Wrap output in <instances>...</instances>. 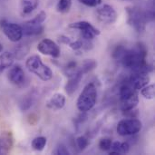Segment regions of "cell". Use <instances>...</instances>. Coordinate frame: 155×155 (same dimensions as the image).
<instances>
[{
  "instance_id": "6da1fadb",
  "label": "cell",
  "mask_w": 155,
  "mask_h": 155,
  "mask_svg": "<svg viewBox=\"0 0 155 155\" xmlns=\"http://www.w3.org/2000/svg\"><path fill=\"white\" fill-rule=\"evenodd\" d=\"M121 61L125 68L134 72L148 73V64L146 62V51L143 46H138L134 50H124L121 56Z\"/></svg>"
},
{
  "instance_id": "7a4b0ae2",
  "label": "cell",
  "mask_w": 155,
  "mask_h": 155,
  "mask_svg": "<svg viewBox=\"0 0 155 155\" xmlns=\"http://www.w3.org/2000/svg\"><path fill=\"white\" fill-rule=\"evenodd\" d=\"M97 102V88L94 83L87 84L82 93L80 94L77 102L76 107L81 113H86L91 111Z\"/></svg>"
},
{
  "instance_id": "3957f363",
  "label": "cell",
  "mask_w": 155,
  "mask_h": 155,
  "mask_svg": "<svg viewBox=\"0 0 155 155\" xmlns=\"http://www.w3.org/2000/svg\"><path fill=\"white\" fill-rule=\"evenodd\" d=\"M121 108L124 112L134 111L139 104L138 91L135 90L127 81L123 84L119 90Z\"/></svg>"
},
{
  "instance_id": "277c9868",
  "label": "cell",
  "mask_w": 155,
  "mask_h": 155,
  "mask_svg": "<svg viewBox=\"0 0 155 155\" xmlns=\"http://www.w3.org/2000/svg\"><path fill=\"white\" fill-rule=\"evenodd\" d=\"M25 67L30 73L35 74L44 82L49 81L53 78V71L49 66L42 62L39 55L35 54L29 56L25 61Z\"/></svg>"
},
{
  "instance_id": "5b68a950",
  "label": "cell",
  "mask_w": 155,
  "mask_h": 155,
  "mask_svg": "<svg viewBox=\"0 0 155 155\" xmlns=\"http://www.w3.org/2000/svg\"><path fill=\"white\" fill-rule=\"evenodd\" d=\"M128 19V24L137 32L143 33L146 28L147 24V15L139 7L132 6L126 8Z\"/></svg>"
},
{
  "instance_id": "8992f818",
  "label": "cell",
  "mask_w": 155,
  "mask_h": 155,
  "mask_svg": "<svg viewBox=\"0 0 155 155\" xmlns=\"http://www.w3.org/2000/svg\"><path fill=\"white\" fill-rule=\"evenodd\" d=\"M45 19H46V13L45 11L39 12L34 18L24 23V25H22L23 34L28 36L40 35L44 31L43 23L45 21Z\"/></svg>"
},
{
  "instance_id": "52a82bcc",
  "label": "cell",
  "mask_w": 155,
  "mask_h": 155,
  "mask_svg": "<svg viewBox=\"0 0 155 155\" xmlns=\"http://www.w3.org/2000/svg\"><path fill=\"white\" fill-rule=\"evenodd\" d=\"M143 129V124L135 118L121 120L116 127L117 134L121 136H132L139 134Z\"/></svg>"
},
{
  "instance_id": "ba28073f",
  "label": "cell",
  "mask_w": 155,
  "mask_h": 155,
  "mask_svg": "<svg viewBox=\"0 0 155 155\" xmlns=\"http://www.w3.org/2000/svg\"><path fill=\"white\" fill-rule=\"evenodd\" d=\"M69 28L80 30L82 38L88 41H92L94 37L100 35V31L87 21H78L72 23L69 25Z\"/></svg>"
},
{
  "instance_id": "9c48e42d",
  "label": "cell",
  "mask_w": 155,
  "mask_h": 155,
  "mask_svg": "<svg viewBox=\"0 0 155 155\" xmlns=\"http://www.w3.org/2000/svg\"><path fill=\"white\" fill-rule=\"evenodd\" d=\"M97 20L104 25H113L117 20V12L110 5H104L95 11Z\"/></svg>"
},
{
  "instance_id": "30bf717a",
  "label": "cell",
  "mask_w": 155,
  "mask_h": 155,
  "mask_svg": "<svg viewBox=\"0 0 155 155\" xmlns=\"http://www.w3.org/2000/svg\"><path fill=\"white\" fill-rule=\"evenodd\" d=\"M2 31L4 35L7 37L8 40H10L13 43L19 42L23 38V29L22 25L11 23V22H3L2 25Z\"/></svg>"
},
{
  "instance_id": "8fae6325",
  "label": "cell",
  "mask_w": 155,
  "mask_h": 155,
  "mask_svg": "<svg viewBox=\"0 0 155 155\" xmlns=\"http://www.w3.org/2000/svg\"><path fill=\"white\" fill-rule=\"evenodd\" d=\"M37 50L41 54L45 55H49L53 58H58L61 54L59 45L54 41L49 38H45L41 40L37 45Z\"/></svg>"
},
{
  "instance_id": "7c38bea8",
  "label": "cell",
  "mask_w": 155,
  "mask_h": 155,
  "mask_svg": "<svg viewBox=\"0 0 155 155\" xmlns=\"http://www.w3.org/2000/svg\"><path fill=\"white\" fill-rule=\"evenodd\" d=\"M150 80L151 78L148 73L139 71V72H134V74H132V75L130 76L128 82L135 90L140 91L143 87L149 84Z\"/></svg>"
},
{
  "instance_id": "4fadbf2b",
  "label": "cell",
  "mask_w": 155,
  "mask_h": 155,
  "mask_svg": "<svg viewBox=\"0 0 155 155\" xmlns=\"http://www.w3.org/2000/svg\"><path fill=\"white\" fill-rule=\"evenodd\" d=\"M7 78L9 82L15 85H20L25 81V72L24 69L19 65H12L7 73Z\"/></svg>"
},
{
  "instance_id": "5bb4252c",
  "label": "cell",
  "mask_w": 155,
  "mask_h": 155,
  "mask_svg": "<svg viewBox=\"0 0 155 155\" xmlns=\"http://www.w3.org/2000/svg\"><path fill=\"white\" fill-rule=\"evenodd\" d=\"M68 77H69V79L65 84L64 89H65V92L68 95H72L79 87L80 82L83 78V73L79 69L76 73L73 74L72 75H70Z\"/></svg>"
},
{
  "instance_id": "9a60e30c",
  "label": "cell",
  "mask_w": 155,
  "mask_h": 155,
  "mask_svg": "<svg viewBox=\"0 0 155 155\" xmlns=\"http://www.w3.org/2000/svg\"><path fill=\"white\" fill-rule=\"evenodd\" d=\"M65 104V96L63 94L56 93L53 94L46 103V107L53 111H58L64 108Z\"/></svg>"
},
{
  "instance_id": "2e32d148",
  "label": "cell",
  "mask_w": 155,
  "mask_h": 155,
  "mask_svg": "<svg viewBox=\"0 0 155 155\" xmlns=\"http://www.w3.org/2000/svg\"><path fill=\"white\" fill-rule=\"evenodd\" d=\"M14 145V137L11 133H3L0 135V155H5L10 153Z\"/></svg>"
},
{
  "instance_id": "e0dca14e",
  "label": "cell",
  "mask_w": 155,
  "mask_h": 155,
  "mask_svg": "<svg viewBox=\"0 0 155 155\" xmlns=\"http://www.w3.org/2000/svg\"><path fill=\"white\" fill-rule=\"evenodd\" d=\"M39 0H21L20 1V13L24 15L32 14L38 6Z\"/></svg>"
},
{
  "instance_id": "ac0fdd59",
  "label": "cell",
  "mask_w": 155,
  "mask_h": 155,
  "mask_svg": "<svg viewBox=\"0 0 155 155\" xmlns=\"http://www.w3.org/2000/svg\"><path fill=\"white\" fill-rule=\"evenodd\" d=\"M15 56L13 53L4 52L0 54V74H2L5 70L10 68L15 62Z\"/></svg>"
},
{
  "instance_id": "d6986e66",
  "label": "cell",
  "mask_w": 155,
  "mask_h": 155,
  "mask_svg": "<svg viewBox=\"0 0 155 155\" xmlns=\"http://www.w3.org/2000/svg\"><path fill=\"white\" fill-rule=\"evenodd\" d=\"M130 151V144L127 142H115L112 143L109 154H127Z\"/></svg>"
},
{
  "instance_id": "ffe728a7",
  "label": "cell",
  "mask_w": 155,
  "mask_h": 155,
  "mask_svg": "<svg viewBox=\"0 0 155 155\" xmlns=\"http://www.w3.org/2000/svg\"><path fill=\"white\" fill-rule=\"evenodd\" d=\"M46 143H47V140L45 137L44 136H38V137H35L33 141H32V148L35 150V151H37V152H41L45 149V145H46Z\"/></svg>"
},
{
  "instance_id": "44dd1931",
  "label": "cell",
  "mask_w": 155,
  "mask_h": 155,
  "mask_svg": "<svg viewBox=\"0 0 155 155\" xmlns=\"http://www.w3.org/2000/svg\"><path fill=\"white\" fill-rule=\"evenodd\" d=\"M71 7H72V0H59L56 5L57 12L62 14L68 13Z\"/></svg>"
},
{
  "instance_id": "7402d4cb",
  "label": "cell",
  "mask_w": 155,
  "mask_h": 155,
  "mask_svg": "<svg viewBox=\"0 0 155 155\" xmlns=\"http://www.w3.org/2000/svg\"><path fill=\"white\" fill-rule=\"evenodd\" d=\"M96 66H97V63L94 59H86L85 61L83 62L80 71L83 73V74H87V73L91 72L92 70H94Z\"/></svg>"
},
{
  "instance_id": "603a6c76",
  "label": "cell",
  "mask_w": 155,
  "mask_h": 155,
  "mask_svg": "<svg viewBox=\"0 0 155 155\" xmlns=\"http://www.w3.org/2000/svg\"><path fill=\"white\" fill-rule=\"evenodd\" d=\"M154 84H147L141 89V94L148 100L154 99Z\"/></svg>"
},
{
  "instance_id": "cb8c5ba5",
  "label": "cell",
  "mask_w": 155,
  "mask_h": 155,
  "mask_svg": "<svg viewBox=\"0 0 155 155\" xmlns=\"http://www.w3.org/2000/svg\"><path fill=\"white\" fill-rule=\"evenodd\" d=\"M28 51H29V48L27 46H25L24 45H20L17 48H15L14 56H15V58L21 60L22 58H24L25 56V54L28 53Z\"/></svg>"
},
{
  "instance_id": "d4e9b609",
  "label": "cell",
  "mask_w": 155,
  "mask_h": 155,
  "mask_svg": "<svg viewBox=\"0 0 155 155\" xmlns=\"http://www.w3.org/2000/svg\"><path fill=\"white\" fill-rule=\"evenodd\" d=\"M112 143H113V141L112 139L110 138H107V137H104V138H102L100 141H99V143H98V146H99V149L101 151H104V152H108L112 146Z\"/></svg>"
},
{
  "instance_id": "484cf974",
  "label": "cell",
  "mask_w": 155,
  "mask_h": 155,
  "mask_svg": "<svg viewBox=\"0 0 155 155\" xmlns=\"http://www.w3.org/2000/svg\"><path fill=\"white\" fill-rule=\"evenodd\" d=\"M76 145L81 151L85 150L89 145V140L85 136H79L76 138Z\"/></svg>"
},
{
  "instance_id": "4316f807",
  "label": "cell",
  "mask_w": 155,
  "mask_h": 155,
  "mask_svg": "<svg viewBox=\"0 0 155 155\" xmlns=\"http://www.w3.org/2000/svg\"><path fill=\"white\" fill-rule=\"evenodd\" d=\"M81 4L90 6V7H96L102 4V0H78Z\"/></svg>"
},
{
  "instance_id": "83f0119b",
  "label": "cell",
  "mask_w": 155,
  "mask_h": 155,
  "mask_svg": "<svg viewBox=\"0 0 155 155\" xmlns=\"http://www.w3.org/2000/svg\"><path fill=\"white\" fill-rule=\"evenodd\" d=\"M54 153H55V154H61V155L70 154V153H69L68 149H67V148H66V146H65V145H64V144H60V145H58V146H57V148H56V150L54 151Z\"/></svg>"
},
{
  "instance_id": "f1b7e54d",
  "label": "cell",
  "mask_w": 155,
  "mask_h": 155,
  "mask_svg": "<svg viewBox=\"0 0 155 155\" xmlns=\"http://www.w3.org/2000/svg\"><path fill=\"white\" fill-rule=\"evenodd\" d=\"M59 42L60 43H63V44H65V45H69L71 42H72V39L68 36H65V35H61L59 37Z\"/></svg>"
},
{
  "instance_id": "f546056e",
  "label": "cell",
  "mask_w": 155,
  "mask_h": 155,
  "mask_svg": "<svg viewBox=\"0 0 155 155\" xmlns=\"http://www.w3.org/2000/svg\"><path fill=\"white\" fill-rule=\"evenodd\" d=\"M3 48H4V47H3V45L0 43V53H2V51H3Z\"/></svg>"
},
{
  "instance_id": "4dcf8cb0",
  "label": "cell",
  "mask_w": 155,
  "mask_h": 155,
  "mask_svg": "<svg viewBox=\"0 0 155 155\" xmlns=\"http://www.w3.org/2000/svg\"><path fill=\"white\" fill-rule=\"evenodd\" d=\"M122 1H133V0H122Z\"/></svg>"
}]
</instances>
